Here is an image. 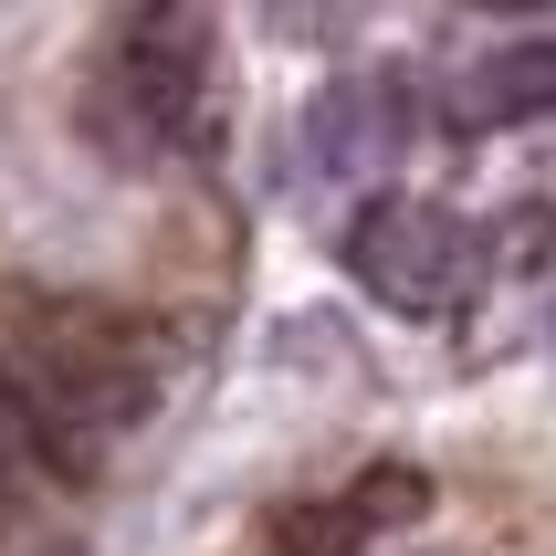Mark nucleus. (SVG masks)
Wrapping results in <instances>:
<instances>
[{
  "label": "nucleus",
  "mask_w": 556,
  "mask_h": 556,
  "mask_svg": "<svg viewBox=\"0 0 556 556\" xmlns=\"http://www.w3.org/2000/svg\"><path fill=\"white\" fill-rule=\"evenodd\" d=\"M200 74H211L200 22H189V11H137V22L116 31V53H105V74H94L85 126L105 148L148 157V148H168V137L200 116Z\"/></svg>",
  "instance_id": "obj_1"
},
{
  "label": "nucleus",
  "mask_w": 556,
  "mask_h": 556,
  "mask_svg": "<svg viewBox=\"0 0 556 556\" xmlns=\"http://www.w3.org/2000/svg\"><path fill=\"white\" fill-rule=\"evenodd\" d=\"M472 263H483V242H472V220H452L441 200H368V211L346 220V274L368 283L378 305L400 315H452L463 305Z\"/></svg>",
  "instance_id": "obj_2"
},
{
  "label": "nucleus",
  "mask_w": 556,
  "mask_h": 556,
  "mask_svg": "<svg viewBox=\"0 0 556 556\" xmlns=\"http://www.w3.org/2000/svg\"><path fill=\"white\" fill-rule=\"evenodd\" d=\"M556 116V42H504L452 85V126H535Z\"/></svg>",
  "instance_id": "obj_3"
},
{
  "label": "nucleus",
  "mask_w": 556,
  "mask_h": 556,
  "mask_svg": "<svg viewBox=\"0 0 556 556\" xmlns=\"http://www.w3.org/2000/svg\"><path fill=\"white\" fill-rule=\"evenodd\" d=\"M274 546L283 556H346L357 546V515L346 504H294V515H274Z\"/></svg>",
  "instance_id": "obj_4"
},
{
  "label": "nucleus",
  "mask_w": 556,
  "mask_h": 556,
  "mask_svg": "<svg viewBox=\"0 0 556 556\" xmlns=\"http://www.w3.org/2000/svg\"><path fill=\"white\" fill-rule=\"evenodd\" d=\"M420 494H431V483H420L409 463H378L368 483H357V504H346V515H357V535H368V526H389V515L409 526V515H420Z\"/></svg>",
  "instance_id": "obj_5"
},
{
  "label": "nucleus",
  "mask_w": 556,
  "mask_h": 556,
  "mask_svg": "<svg viewBox=\"0 0 556 556\" xmlns=\"http://www.w3.org/2000/svg\"><path fill=\"white\" fill-rule=\"evenodd\" d=\"M22 472H31V409H22V389L0 378V494H11Z\"/></svg>",
  "instance_id": "obj_6"
}]
</instances>
